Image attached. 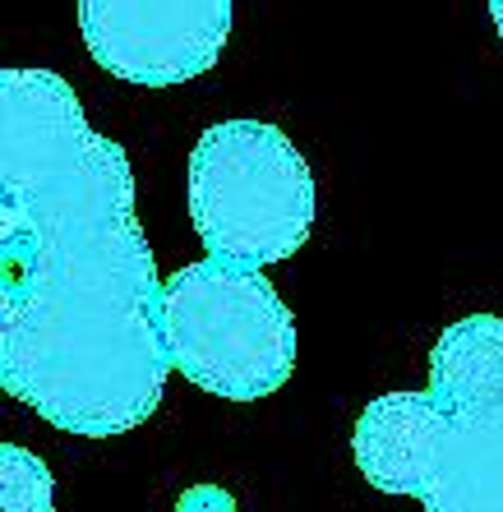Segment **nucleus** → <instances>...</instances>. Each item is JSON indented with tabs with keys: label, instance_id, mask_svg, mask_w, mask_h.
<instances>
[{
	"label": "nucleus",
	"instance_id": "nucleus-1",
	"mask_svg": "<svg viewBox=\"0 0 503 512\" xmlns=\"http://www.w3.org/2000/svg\"><path fill=\"white\" fill-rule=\"evenodd\" d=\"M162 286L125 148L51 70H0V388L79 439L167 393Z\"/></svg>",
	"mask_w": 503,
	"mask_h": 512
},
{
	"label": "nucleus",
	"instance_id": "nucleus-2",
	"mask_svg": "<svg viewBox=\"0 0 503 512\" xmlns=\"http://www.w3.org/2000/svg\"><path fill=\"white\" fill-rule=\"evenodd\" d=\"M360 476L425 512H503V319L467 314L430 351L425 393L374 397L351 434Z\"/></svg>",
	"mask_w": 503,
	"mask_h": 512
},
{
	"label": "nucleus",
	"instance_id": "nucleus-3",
	"mask_svg": "<svg viewBox=\"0 0 503 512\" xmlns=\"http://www.w3.org/2000/svg\"><path fill=\"white\" fill-rule=\"evenodd\" d=\"M190 222L208 259L287 263L314 227V171L287 130L222 120L190 153Z\"/></svg>",
	"mask_w": 503,
	"mask_h": 512
},
{
	"label": "nucleus",
	"instance_id": "nucleus-4",
	"mask_svg": "<svg viewBox=\"0 0 503 512\" xmlns=\"http://www.w3.org/2000/svg\"><path fill=\"white\" fill-rule=\"evenodd\" d=\"M171 370L227 402H259L296 370V319L264 277L227 259L190 263L162 282Z\"/></svg>",
	"mask_w": 503,
	"mask_h": 512
},
{
	"label": "nucleus",
	"instance_id": "nucleus-5",
	"mask_svg": "<svg viewBox=\"0 0 503 512\" xmlns=\"http://www.w3.org/2000/svg\"><path fill=\"white\" fill-rule=\"evenodd\" d=\"M79 33L88 56L125 84H190L227 47L231 0H79Z\"/></svg>",
	"mask_w": 503,
	"mask_h": 512
},
{
	"label": "nucleus",
	"instance_id": "nucleus-6",
	"mask_svg": "<svg viewBox=\"0 0 503 512\" xmlns=\"http://www.w3.org/2000/svg\"><path fill=\"white\" fill-rule=\"evenodd\" d=\"M0 512H56V480L19 443H0Z\"/></svg>",
	"mask_w": 503,
	"mask_h": 512
},
{
	"label": "nucleus",
	"instance_id": "nucleus-7",
	"mask_svg": "<svg viewBox=\"0 0 503 512\" xmlns=\"http://www.w3.org/2000/svg\"><path fill=\"white\" fill-rule=\"evenodd\" d=\"M176 512H236V503H231L227 489L199 485V489H190V494H180V508Z\"/></svg>",
	"mask_w": 503,
	"mask_h": 512
},
{
	"label": "nucleus",
	"instance_id": "nucleus-8",
	"mask_svg": "<svg viewBox=\"0 0 503 512\" xmlns=\"http://www.w3.org/2000/svg\"><path fill=\"white\" fill-rule=\"evenodd\" d=\"M490 19H494V28H499V37H503V0H490Z\"/></svg>",
	"mask_w": 503,
	"mask_h": 512
}]
</instances>
